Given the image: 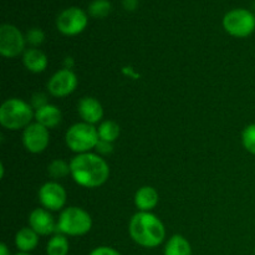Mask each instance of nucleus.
<instances>
[{
    "label": "nucleus",
    "instance_id": "nucleus-19",
    "mask_svg": "<svg viewBox=\"0 0 255 255\" xmlns=\"http://www.w3.org/2000/svg\"><path fill=\"white\" fill-rule=\"evenodd\" d=\"M70 251V244L64 234H56L52 237L46 246L47 255H67Z\"/></svg>",
    "mask_w": 255,
    "mask_h": 255
},
{
    "label": "nucleus",
    "instance_id": "nucleus-23",
    "mask_svg": "<svg viewBox=\"0 0 255 255\" xmlns=\"http://www.w3.org/2000/svg\"><path fill=\"white\" fill-rule=\"evenodd\" d=\"M242 141H243L244 148L252 154H255V124L246 127L242 134Z\"/></svg>",
    "mask_w": 255,
    "mask_h": 255
},
{
    "label": "nucleus",
    "instance_id": "nucleus-3",
    "mask_svg": "<svg viewBox=\"0 0 255 255\" xmlns=\"http://www.w3.org/2000/svg\"><path fill=\"white\" fill-rule=\"evenodd\" d=\"M35 119L32 106L20 99H9L0 107V124L10 131L26 128Z\"/></svg>",
    "mask_w": 255,
    "mask_h": 255
},
{
    "label": "nucleus",
    "instance_id": "nucleus-28",
    "mask_svg": "<svg viewBox=\"0 0 255 255\" xmlns=\"http://www.w3.org/2000/svg\"><path fill=\"white\" fill-rule=\"evenodd\" d=\"M122 4L126 10H134L138 4V0H122Z\"/></svg>",
    "mask_w": 255,
    "mask_h": 255
},
{
    "label": "nucleus",
    "instance_id": "nucleus-22",
    "mask_svg": "<svg viewBox=\"0 0 255 255\" xmlns=\"http://www.w3.org/2000/svg\"><path fill=\"white\" fill-rule=\"evenodd\" d=\"M111 11V2L109 0H94L89 5V14L92 17H106Z\"/></svg>",
    "mask_w": 255,
    "mask_h": 255
},
{
    "label": "nucleus",
    "instance_id": "nucleus-30",
    "mask_svg": "<svg viewBox=\"0 0 255 255\" xmlns=\"http://www.w3.org/2000/svg\"><path fill=\"white\" fill-rule=\"evenodd\" d=\"M16 255H30L29 253H21V252H20V253H17Z\"/></svg>",
    "mask_w": 255,
    "mask_h": 255
},
{
    "label": "nucleus",
    "instance_id": "nucleus-9",
    "mask_svg": "<svg viewBox=\"0 0 255 255\" xmlns=\"http://www.w3.org/2000/svg\"><path fill=\"white\" fill-rule=\"evenodd\" d=\"M22 143L30 153H41L50 143L49 129L37 122L30 124L22 132Z\"/></svg>",
    "mask_w": 255,
    "mask_h": 255
},
{
    "label": "nucleus",
    "instance_id": "nucleus-29",
    "mask_svg": "<svg viewBox=\"0 0 255 255\" xmlns=\"http://www.w3.org/2000/svg\"><path fill=\"white\" fill-rule=\"evenodd\" d=\"M0 255H10V251L6 247V244H0Z\"/></svg>",
    "mask_w": 255,
    "mask_h": 255
},
{
    "label": "nucleus",
    "instance_id": "nucleus-8",
    "mask_svg": "<svg viewBox=\"0 0 255 255\" xmlns=\"http://www.w3.org/2000/svg\"><path fill=\"white\" fill-rule=\"evenodd\" d=\"M87 25V15L79 7H69L57 16L56 26L60 32L67 36H74L85 30Z\"/></svg>",
    "mask_w": 255,
    "mask_h": 255
},
{
    "label": "nucleus",
    "instance_id": "nucleus-27",
    "mask_svg": "<svg viewBox=\"0 0 255 255\" xmlns=\"http://www.w3.org/2000/svg\"><path fill=\"white\" fill-rule=\"evenodd\" d=\"M45 105H47V101H46V96H45L44 94H36L34 95V97H32V106L35 107V109H40V107L45 106Z\"/></svg>",
    "mask_w": 255,
    "mask_h": 255
},
{
    "label": "nucleus",
    "instance_id": "nucleus-1",
    "mask_svg": "<svg viewBox=\"0 0 255 255\" xmlns=\"http://www.w3.org/2000/svg\"><path fill=\"white\" fill-rule=\"evenodd\" d=\"M74 181L85 188H97L106 183L110 177V167L99 154L80 153L70 162Z\"/></svg>",
    "mask_w": 255,
    "mask_h": 255
},
{
    "label": "nucleus",
    "instance_id": "nucleus-5",
    "mask_svg": "<svg viewBox=\"0 0 255 255\" xmlns=\"http://www.w3.org/2000/svg\"><path fill=\"white\" fill-rule=\"evenodd\" d=\"M99 132L94 125L86 124V122H79L75 124L67 129L65 141L67 147L72 152L80 153H87L91 149L96 148L99 142Z\"/></svg>",
    "mask_w": 255,
    "mask_h": 255
},
{
    "label": "nucleus",
    "instance_id": "nucleus-21",
    "mask_svg": "<svg viewBox=\"0 0 255 255\" xmlns=\"http://www.w3.org/2000/svg\"><path fill=\"white\" fill-rule=\"evenodd\" d=\"M47 171L49 174L55 179L65 178L66 176L71 174V168H70V164L67 162H65L64 159H55L47 167Z\"/></svg>",
    "mask_w": 255,
    "mask_h": 255
},
{
    "label": "nucleus",
    "instance_id": "nucleus-10",
    "mask_svg": "<svg viewBox=\"0 0 255 255\" xmlns=\"http://www.w3.org/2000/svg\"><path fill=\"white\" fill-rule=\"evenodd\" d=\"M77 76L70 69H62L55 72L47 82V90L55 97H66L76 90Z\"/></svg>",
    "mask_w": 255,
    "mask_h": 255
},
{
    "label": "nucleus",
    "instance_id": "nucleus-13",
    "mask_svg": "<svg viewBox=\"0 0 255 255\" xmlns=\"http://www.w3.org/2000/svg\"><path fill=\"white\" fill-rule=\"evenodd\" d=\"M77 110H79V114L81 119L84 120V122L90 125L100 122L104 116L102 105L95 97H84V99L80 100Z\"/></svg>",
    "mask_w": 255,
    "mask_h": 255
},
{
    "label": "nucleus",
    "instance_id": "nucleus-25",
    "mask_svg": "<svg viewBox=\"0 0 255 255\" xmlns=\"http://www.w3.org/2000/svg\"><path fill=\"white\" fill-rule=\"evenodd\" d=\"M96 149L100 154H110L112 151H114V144L111 142L102 141V139H99L96 144Z\"/></svg>",
    "mask_w": 255,
    "mask_h": 255
},
{
    "label": "nucleus",
    "instance_id": "nucleus-20",
    "mask_svg": "<svg viewBox=\"0 0 255 255\" xmlns=\"http://www.w3.org/2000/svg\"><path fill=\"white\" fill-rule=\"evenodd\" d=\"M97 132H99V137L102 141H107L114 143L120 136V126L115 121H104L100 124V126L97 127Z\"/></svg>",
    "mask_w": 255,
    "mask_h": 255
},
{
    "label": "nucleus",
    "instance_id": "nucleus-2",
    "mask_svg": "<svg viewBox=\"0 0 255 255\" xmlns=\"http://www.w3.org/2000/svg\"><path fill=\"white\" fill-rule=\"evenodd\" d=\"M131 238L144 248H156L166 237V229L161 219L151 212H138L129 221Z\"/></svg>",
    "mask_w": 255,
    "mask_h": 255
},
{
    "label": "nucleus",
    "instance_id": "nucleus-7",
    "mask_svg": "<svg viewBox=\"0 0 255 255\" xmlns=\"http://www.w3.org/2000/svg\"><path fill=\"white\" fill-rule=\"evenodd\" d=\"M26 39L16 26L2 24L0 26V54L4 57H16L24 51Z\"/></svg>",
    "mask_w": 255,
    "mask_h": 255
},
{
    "label": "nucleus",
    "instance_id": "nucleus-15",
    "mask_svg": "<svg viewBox=\"0 0 255 255\" xmlns=\"http://www.w3.org/2000/svg\"><path fill=\"white\" fill-rule=\"evenodd\" d=\"M159 197L153 187L144 186L136 192L134 204L139 212H151L158 204Z\"/></svg>",
    "mask_w": 255,
    "mask_h": 255
},
{
    "label": "nucleus",
    "instance_id": "nucleus-11",
    "mask_svg": "<svg viewBox=\"0 0 255 255\" xmlns=\"http://www.w3.org/2000/svg\"><path fill=\"white\" fill-rule=\"evenodd\" d=\"M39 201L47 211H60L66 203V192L61 184L56 182H47L40 188Z\"/></svg>",
    "mask_w": 255,
    "mask_h": 255
},
{
    "label": "nucleus",
    "instance_id": "nucleus-16",
    "mask_svg": "<svg viewBox=\"0 0 255 255\" xmlns=\"http://www.w3.org/2000/svg\"><path fill=\"white\" fill-rule=\"evenodd\" d=\"M25 67L34 74H40L47 67V56L39 49H27L22 56Z\"/></svg>",
    "mask_w": 255,
    "mask_h": 255
},
{
    "label": "nucleus",
    "instance_id": "nucleus-26",
    "mask_svg": "<svg viewBox=\"0 0 255 255\" xmlns=\"http://www.w3.org/2000/svg\"><path fill=\"white\" fill-rule=\"evenodd\" d=\"M90 255H121L120 252H117L116 249L111 248V247H99V248L94 249V251L90 253Z\"/></svg>",
    "mask_w": 255,
    "mask_h": 255
},
{
    "label": "nucleus",
    "instance_id": "nucleus-12",
    "mask_svg": "<svg viewBox=\"0 0 255 255\" xmlns=\"http://www.w3.org/2000/svg\"><path fill=\"white\" fill-rule=\"evenodd\" d=\"M30 228L34 229L39 236H50L57 229L54 217L50 211L45 208H36L30 213L29 217Z\"/></svg>",
    "mask_w": 255,
    "mask_h": 255
},
{
    "label": "nucleus",
    "instance_id": "nucleus-31",
    "mask_svg": "<svg viewBox=\"0 0 255 255\" xmlns=\"http://www.w3.org/2000/svg\"><path fill=\"white\" fill-rule=\"evenodd\" d=\"M254 252H255V248H254Z\"/></svg>",
    "mask_w": 255,
    "mask_h": 255
},
{
    "label": "nucleus",
    "instance_id": "nucleus-6",
    "mask_svg": "<svg viewBox=\"0 0 255 255\" xmlns=\"http://www.w3.org/2000/svg\"><path fill=\"white\" fill-rule=\"evenodd\" d=\"M224 29L236 37H247L255 30V16L247 9H234L223 19Z\"/></svg>",
    "mask_w": 255,
    "mask_h": 255
},
{
    "label": "nucleus",
    "instance_id": "nucleus-4",
    "mask_svg": "<svg viewBox=\"0 0 255 255\" xmlns=\"http://www.w3.org/2000/svg\"><path fill=\"white\" fill-rule=\"evenodd\" d=\"M92 228V218L79 207L64 209L57 221V231L64 236L80 237L89 233Z\"/></svg>",
    "mask_w": 255,
    "mask_h": 255
},
{
    "label": "nucleus",
    "instance_id": "nucleus-18",
    "mask_svg": "<svg viewBox=\"0 0 255 255\" xmlns=\"http://www.w3.org/2000/svg\"><path fill=\"white\" fill-rule=\"evenodd\" d=\"M164 255H192V247L184 237H171L164 247Z\"/></svg>",
    "mask_w": 255,
    "mask_h": 255
},
{
    "label": "nucleus",
    "instance_id": "nucleus-14",
    "mask_svg": "<svg viewBox=\"0 0 255 255\" xmlns=\"http://www.w3.org/2000/svg\"><path fill=\"white\" fill-rule=\"evenodd\" d=\"M62 119L61 111L55 105H45L35 111V120L37 124L42 125L44 127L49 128H55L57 125H60Z\"/></svg>",
    "mask_w": 255,
    "mask_h": 255
},
{
    "label": "nucleus",
    "instance_id": "nucleus-24",
    "mask_svg": "<svg viewBox=\"0 0 255 255\" xmlns=\"http://www.w3.org/2000/svg\"><path fill=\"white\" fill-rule=\"evenodd\" d=\"M26 41L29 44H31L32 46H37V45H41L45 40V34L41 29H37V27H34V29H30L29 31L26 32Z\"/></svg>",
    "mask_w": 255,
    "mask_h": 255
},
{
    "label": "nucleus",
    "instance_id": "nucleus-17",
    "mask_svg": "<svg viewBox=\"0 0 255 255\" xmlns=\"http://www.w3.org/2000/svg\"><path fill=\"white\" fill-rule=\"evenodd\" d=\"M39 244V234L29 228H21L15 236V246L21 253H29L34 251Z\"/></svg>",
    "mask_w": 255,
    "mask_h": 255
}]
</instances>
